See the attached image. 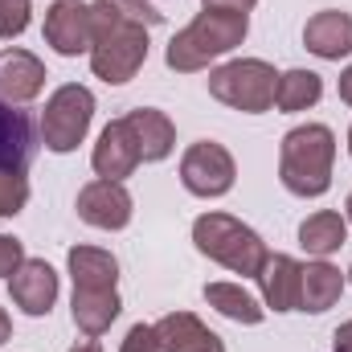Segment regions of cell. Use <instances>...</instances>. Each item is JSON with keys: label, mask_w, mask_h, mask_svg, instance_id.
Listing matches in <instances>:
<instances>
[{"label": "cell", "mask_w": 352, "mask_h": 352, "mask_svg": "<svg viewBox=\"0 0 352 352\" xmlns=\"http://www.w3.org/2000/svg\"><path fill=\"white\" fill-rule=\"evenodd\" d=\"M90 21H94V41H90V70L94 78L123 87L140 74V66L148 62V29L119 16L115 8H107L102 0L90 4Z\"/></svg>", "instance_id": "obj_1"}, {"label": "cell", "mask_w": 352, "mask_h": 352, "mask_svg": "<svg viewBox=\"0 0 352 352\" xmlns=\"http://www.w3.org/2000/svg\"><path fill=\"white\" fill-rule=\"evenodd\" d=\"M246 33H250V12L205 8V12H197L173 41H168L164 62H168V70H176V74H197V70H205L213 58L238 50V45L246 41Z\"/></svg>", "instance_id": "obj_2"}, {"label": "cell", "mask_w": 352, "mask_h": 352, "mask_svg": "<svg viewBox=\"0 0 352 352\" xmlns=\"http://www.w3.org/2000/svg\"><path fill=\"white\" fill-rule=\"evenodd\" d=\"M336 135L324 123H303L283 135L278 148V180L295 197H324L332 188Z\"/></svg>", "instance_id": "obj_3"}, {"label": "cell", "mask_w": 352, "mask_h": 352, "mask_svg": "<svg viewBox=\"0 0 352 352\" xmlns=\"http://www.w3.org/2000/svg\"><path fill=\"white\" fill-rule=\"evenodd\" d=\"M192 242L205 258H213L217 266H226L242 278H258L263 263L270 258L263 238L230 213H201L192 221Z\"/></svg>", "instance_id": "obj_4"}, {"label": "cell", "mask_w": 352, "mask_h": 352, "mask_svg": "<svg viewBox=\"0 0 352 352\" xmlns=\"http://www.w3.org/2000/svg\"><path fill=\"white\" fill-rule=\"evenodd\" d=\"M274 87H278V74L274 66L263 58H238V62H226L209 74V94L242 115H263L274 107Z\"/></svg>", "instance_id": "obj_5"}, {"label": "cell", "mask_w": 352, "mask_h": 352, "mask_svg": "<svg viewBox=\"0 0 352 352\" xmlns=\"http://www.w3.org/2000/svg\"><path fill=\"white\" fill-rule=\"evenodd\" d=\"M94 119V94L78 82H66L50 94L41 111V140L50 152H74L90 131Z\"/></svg>", "instance_id": "obj_6"}, {"label": "cell", "mask_w": 352, "mask_h": 352, "mask_svg": "<svg viewBox=\"0 0 352 352\" xmlns=\"http://www.w3.org/2000/svg\"><path fill=\"white\" fill-rule=\"evenodd\" d=\"M234 176H238V164L217 140H197L180 156V184L192 197H226L234 188Z\"/></svg>", "instance_id": "obj_7"}, {"label": "cell", "mask_w": 352, "mask_h": 352, "mask_svg": "<svg viewBox=\"0 0 352 352\" xmlns=\"http://www.w3.org/2000/svg\"><path fill=\"white\" fill-rule=\"evenodd\" d=\"M78 217L94 226V230H123L131 221V192L123 188V180H90L78 188V201H74Z\"/></svg>", "instance_id": "obj_8"}, {"label": "cell", "mask_w": 352, "mask_h": 352, "mask_svg": "<svg viewBox=\"0 0 352 352\" xmlns=\"http://www.w3.org/2000/svg\"><path fill=\"white\" fill-rule=\"evenodd\" d=\"M45 41H50L62 58L90 54V41H94L90 4H82V0H54V4L45 8Z\"/></svg>", "instance_id": "obj_9"}, {"label": "cell", "mask_w": 352, "mask_h": 352, "mask_svg": "<svg viewBox=\"0 0 352 352\" xmlns=\"http://www.w3.org/2000/svg\"><path fill=\"white\" fill-rule=\"evenodd\" d=\"M8 295L25 316H50L58 303V270L45 258H25L8 274Z\"/></svg>", "instance_id": "obj_10"}, {"label": "cell", "mask_w": 352, "mask_h": 352, "mask_svg": "<svg viewBox=\"0 0 352 352\" xmlns=\"http://www.w3.org/2000/svg\"><path fill=\"white\" fill-rule=\"evenodd\" d=\"M90 164L102 180H123L140 168V148H135V135L127 127V119H111L90 152Z\"/></svg>", "instance_id": "obj_11"}, {"label": "cell", "mask_w": 352, "mask_h": 352, "mask_svg": "<svg viewBox=\"0 0 352 352\" xmlns=\"http://www.w3.org/2000/svg\"><path fill=\"white\" fill-rule=\"evenodd\" d=\"M45 90V66L29 50H4L0 54V98L4 102H33Z\"/></svg>", "instance_id": "obj_12"}, {"label": "cell", "mask_w": 352, "mask_h": 352, "mask_svg": "<svg viewBox=\"0 0 352 352\" xmlns=\"http://www.w3.org/2000/svg\"><path fill=\"white\" fill-rule=\"evenodd\" d=\"M33 152H37V131H33L29 111H21L16 102L0 98V168L29 173Z\"/></svg>", "instance_id": "obj_13"}, {"label": "cell", "mask_w": 352, "mask_h": 352, "mask_svg": "<svg viewBox=\"0 0 352 352\" xmlns=\"http://www.w3.org/2000/svg\"><path fill=\"white\" fill-rule=\"evenodd\" d=\"M156 328V352H226L221 336L209 332L192 311H173Z\"/></svg>", "instance_id": "obj_14"}, {"label": "cell", "mask_w": 352, "mask_h": 352, "mask_svg": "<svg viewBox=\"0 0 352 352\" xmlns=\"http://www.w3.org/2000/svg\"><path fill=\"white\" fill-rule=\"evenodd\" d=\"M303 45L324 58V62H340L352 54V12L340 8H324L303 25Z\"/></svg>", "instance_id": "obj_15"}, {"label": "cell", "mask_w": 352, "mask_h": 352, "mask_svg": "<svg viewBox=\"0 0 352 352\" xmlns=\"http://www.w3.org/2000/svg\"><path fill=\"white\" fill-rule=\"evenodd\" d=\"M123 119H127V127H131V135H135V148H140V160H144V164H160V160L173 156L176 127L164 111H156V107H135V111H127Z\"/></svg>", "instance_id": "obj_16"}, {"label": "cell", "mask_w": 352, "mask_h": 352, "mask_svg": "<svg viewBox=\"0 0 352 352\" xmlns=\"http://www.w3.org/2000/svg\"><path fill=\"white\" fill-rule=\"evenodd\" d=\"M299 283H303V263L291 254H270L258 270L263 303L270 311H299Z\"/></svg>", "instance_id": "obj_17"}, {"label": "cell", "mask_w": 352, "mask_h": 352, "mask_svg": "<svg viewBox=\"0 0 352 352\" xmlns=\"http://www.w3.org/2000/svg\"><path fill=\"white\" fill-rule=\"evenodd\" d=\"M340 295H344V274H340V266H332L328 258H316V263L303 266V283H299V311L320 316V311L336 307V303H340Z\"/></svg>", "instance_id": "obj_18"}, {"label": "cell", "mask_w": 352, "mask_h": 352, "mask_svg": "<svg viewBox=\"0 0 352 352\" xmlns=\"http://www.w3.org/2000/svg\"><path fill=\"white\" fill-rule=\"evenodd\" d=\"M119 311H123L119 291H90V287H74L70 316H74L78 332H87L90 340H98V336L119 320Z\"/></svg>", "instance_id": "obj_19"}, {"label": "cell", "mask_w": 352, "mask_h": 352, "mask_svg": "<svg viewBox=\"0 0 352 352\" xmlns=\"http://www.w3.org/2000/svg\"><path fill=\"white\" fill-rule=\"evenodd\" d=\"M70 266V278L74 287H90V291H115L119 283V263L111 250H98V246H74L66 254Z\"/></svg>", "instance_id": "obj_20"}, {"label": "cell", "mask_w": 352, "mask_h": 352, "mask_svg": "<svg viewBox=\"0 0 352 352\" xmlns=\"http://www.w3.org/2000/svg\"><path fill=\"white\" fill-rule=\"evenodd\" d=\"M344 242H349V221H344L336 209H320V213H311V217L299 226V246H303L307 254H316V258L336 254Z\"/></svg>", "instance_id": "obj_21"}, {"label": "cell", "mask_w": 352, "mask_h": 352, "mask_svg": "<svg viewBox=\"0 0 352 352\" xmlns=\"http://www.w3.org/2000/svg\"><path fill=\"white\" fill-rule=\"evenodd\" d=\"M205 303L217 307L234 324H263V316H266L263 303L246 287H238V283H205Z\"/></svg>", "instance_id": "obj_22"}, {"label": "cell", "mask_w": 352, "mask_h": 352, "mask_svg": "<svg viewBox=\"0 0 352 352\" xmlns=\"http://www.w3.org/2000/svg\"><path fill=\"white\" fill-rule=\"evenodd\" d=\"M320 94H324V78L316 70H287V74H278L274 107L278 111H307L320 102Z\"/></svg>", "instance_id": "obj_23"}, {"label": "cell", "mask_w": 352, "mask_h": 352, "mask_svg": "<svg viewBox=\"0 0 352 352\" xmlns=\"http://www.w3.org/2000/svg\"><path fill=\"white\" fill-rule=\"evenodd\" d=\"M29 201V176L16 168H0V217H16Z\"/></svg>", "instance_id": "obj_24"}, {"label": "cell", "mask_w": 352, "mask_h": 352, "mask_svg": "<svg viewBox=\"0 0 352 352\" xmlns=\"http://www.w3.org/2000/svg\"><path fill=\"white\" fill-rule=\"evenodd\" d=\"M33 4L29 0H0V37H21L29 29Z\"/></svg>", "instance_id": "obj_25"}, {"label": "cell", "mask_w": 352, "mask_h": 352, "mask_svg": "<svg viewBox=\"0 0 352 352\" xmlns=\"http://www.w3.org/2000/svg\"><path fill=\"white\" fill-rule=\"evenodd\" d=\"M107 8H115L119 16H127V21H135V25H144V29H152V25H160L164 21V12L156 8V4H148V0H102Z\"/></svg>", "instance_id": "obj_26"}, {"label": "cell", "mask_w": 352, "mask_h": 352, "mask_svg": "<svg viewBox=\"0 0 352 352\" xmlns=\"http://www.w3.org/2000/svg\"><path fill=\"white\" fill-rule=\"evenodd\" d=\"M119 352H156V328H152V324H135V328L123 336Z\"/></svg>", "instance_id": "obj_27"}, {"label": "cell", "mask_w": 352, "mask_h": 352, "mask_svg": "<svg viewBox=\"0 0 352 352\" xmlns=\"http://www.w3.org/2000/svg\"><path fill=\"white\" fill-rule=\"evenodd\" d=\"M21 263H25V246L12 234H0V274H12Z\"/></svg>", "instance_id": "obj_28"}, {"label": "cell", "mask_w": 352, "mask_h": 352, "mask_svg": "<svg viewBox=\"0 0 352 352\" xmlns=\"http://www.w3.org/2000/svg\"><path fill=\"white\" fill-rule=\"evenodd\" d=\"M205 8H226V12H250L258 0H201Z\"/></svg>", "instance_id": "obj_29"}, {"label": "cell", "mask_w": 352, "mask_h": 352, "mask_svg": "<svg viewBox=\"0 0 352 352\" xmlns=\"http://www.w3.org/2000/svg\"><path fill=\"white\" fill-rule=\"evenodd\" d=\"M332 352H352V320H344L332 336Z\"/></svg>", "instance_id": "obj_30"}, {"label": "cell", "mask_w": 352, "mask_h": 352, "mask_svg": "<svg viewBox=\"0 0 352 352\" xmlns=\"http://www.w3.org/2000/svg\"><path fill=\"white\" fill-rule=\"evenodd\" d=\"M340 98H344V102L352 107V66L344 70V74H340Z\"/></svg>", "instance_id": "obj_31"}, {"label": "cell", "mask_w": 352, "mask_h": 352, "mask_svg": "<svg viewBox=\"0 0 352 352\" xmlns=\"http://www.w3.org/2000/svg\"><path fill=\"white\" fill-rule=\"evenodd\" d=\"M8 336H12V320H8V311L0 307V344H4Z\"/></svg>", "instance_id": "obj_32"}, {"label": "cell", "mask_w": 352, "mask_h": 352, "mask_svg": "<svg viewBox=\"0 0 352 352\" xmlns=\"http://www.w3.org/2000/svg\"><path fill=\"white\" fill-rule=\"evenodd\" d=\"M70 352H102V344L98 340H82V344H74Z\"/></svg>", "instance_id": "obj_33"}, {"label": "cell", "mask_w": 352, "mask_h": 352, "mask_svg": "<svg viewBox=\"0 0 352 352\" xmlns=\"http://www.w3.org/2000/svg\"><path fill=\"white\" fill-rule=\"evenodd\" d=\"M344 221L352 226V192H349V201H344Z\"/></svg>", "instance_id": "obj_34"}, {"label": "cell", "mask_w": 352, "mask_h": 352, "mask_svg": "<svg viewBox=\"0 0 352 352\" xmlns=\"http://www.w3.org/2000/svg\"><path fill=\"white\" fill-rule=\"evenodd\" d=\"M349 156H352V127H349Z\"/></svg>", "instance_id": "obj_35"}, {"label": "cell", "mask_w": 352, "mask_h": 352, "mask_svg": "<svg viewBox=\"0 0 352 352\" xmlns=\"http://www.w3.org/2000/svg\"><path fill=\"white\" fill-rule=\"evenodd\" d=\"M349 278H352V266H349Z\"/></svg>", "instance_id": "obj_36"}]
</instances>
